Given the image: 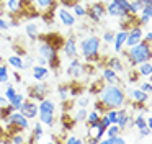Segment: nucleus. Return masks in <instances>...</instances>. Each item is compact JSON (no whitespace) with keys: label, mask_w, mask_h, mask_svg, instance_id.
Returning a JSON list of instances; mask_svg holds the SVG:
<instances>
[{"label":"nucleus","mask_w":152,"mask_h":144,"mask_svg":"<svg viewBox=\"0 0 152 144\" xmlns=\"http://www.w3.org/2000/svg\"><path fill=\"white\" fill-rule=\"evenodd\" d=\"M126 93L119 84H106L98 90V100L102 105L110 110V108H121L126 103Z\"/></svg>","instance_id":"1"},{"label":"nucleus","mask_w":152,"mask_h":144,"mask_svg":"<svg viewBox=\"0 0 152 144\" xmlns=\"http://www.w3.org/2000/svg\"><path fill=\"white\" fill-rule=\"evenodd\" d=\"M124 57L128 59V62L131 65H137L144 61H151L152 57V48H151V43L147 41H139L137 44L131 46V48H126L124 49Z\"/></svg>","instance_id":"2"},{"label":"nucleus","mask_w":152,"mask_h":144,"mask_svg":"<svg viewBox=\"0 0 152 144\" xmlns=\"http://www.w3.org/2000/svg\"><path fill=\"white\" fill-rule=\"evenodd\" d=\"M100 49H102V39L95 35L85 36L79 41V54H82L87 62L98 61Z\"/></svg>","instance_id":"3"},{"label":"nucleus","mask_w":152,"mask_h":144,"mask_svg":"<svg viewBox=\"0 0 152 144\" xmlns=\"http://www.w3.org/2000/svg\"><path fill=\"white\" fill-rule=\"evenodd\" d=\"M38 39H39V44H38V56L43 57L44 61H46V64L49 65L51 69H54V71L57 72V71H59V65H61L59 51H57V49L54 48L49 41H46L43 36H39Z\"/></svg>","instance_id":"4"},{"label":"nucleus","mask_w":152,"mask_h":144,"mask_svg":"<svg viewBox=\"0 0 152 144\" xmlns=\"http://www.w3.org/2000/svg\"><path fill=\"white\" fill-rule=\"evenodd\" d=\"M48 93H49V87L43 80H36V84L28 87V98L34 101H41L43 98L48 97Z\"/></svg>","instance_id":"5"},{"label":"nucleus","mask_w":152,"mask_h":144,"mask_svg":"<svg viewBox=\"0 0 152 144\" xmlns=\"http://www.w3.org/2000/svg\"><path fill=\"white\" fill-rule=\"evenodd\" d=\"M87 16L92 20L93 23H100L106 16V8L103 2H93L87 7Z\"/></svg>","instance_id":"6"},{"label":"nucleus","mask_w":152,"mask_h":144,"mask_svg":"<svg viewBox=\"0 0 152 144\" xmlns=\"http://www.w3.org/2000/svg\"><path fill=\"white\" fill-rule=\"evenodd\" d=\"M142 35H144V29L139 23L132 25L131 28L128 29V36H126V43H124V48H131V46L137 44L139 41H142Z\"/></svg>","instance_id":"7"},{"label":"nucleus","mask_w":152,"mask_h":144,"mask_svg":"<svg viewBox=\"0 0 152 144\" xmlns=\"http://www.w3.org/2000/svg\"><path fill=\"white\" fill-rule=\"evenodd\" d=\"M18 111H20L21 115H25L28 120H34V118L38 116V101L31 100V98H25Z\"/></svg>","instance_id":"8"},{"label":"nucleus","mask_w":152,"mask_h":144,"mask_svg":"<svg viewBox=\"0 0 152 144\" xmlns=\"http://www.w3.org/2000/svg\"><path fill=\"white\" fill-rule=\"evenodd\" d=\"M64 54L67 57H77L79 56V43H77L75 36H69V38H64V43H62V48Z\"/></svg>","instance_id":"9"},{"label":"nucleus","mask_w":152,"mask_h":144,"mask_svg":"<svg viewBox=\"0 0 152 144\" xmlns=\"http://www.w3.org/2000/svg\"><path fill=\"white\" fill-rule=\"evenodd\" d=\"M56 16L59 18V21L62 23L64 26H67V28H70V26L75 25V16H74V13L70 12L69 8H64V7H57L56 8Z\"/></svg>","instance_id":"10"},{"label":"nucleus","mask_w":152,"mask_h":144,"mask_svg":"<svg viewBox=\"0 0 152 144\" xmlns=\"http://www.w3.org/2000/svg\"><path fill=\"white\" fill-rule=\"evenodd\" d=\"M85 74V69H83V64L80 62L79 57H70V62L67 65V75H70L72 79H80Z\"/></svg>","instance_id":"11"},{"label":"nucleus","mask_w":152,"mask_h":144,"mask_svg":"<svg viewBox=\"0 0 152 144\" xmlns=\"http://www.w3.org/2000/svg\"><path fill=\"white\" fill-rule=\"evenodd\" d=\"M105 8H106V15L115 16V18H123V16L131 15V13H126L124 10L121 8V5L118 3V0H108V2L105 3Z\"/></svg>","instance_id":"12"},{"label":"nucleus","mask_w":152,"mask_h":144,"mask_svg":"<svg viewBox=\"0 0 152 144\" xmlns=\"http://www.w3.org/2000/svg\"><path fill=\"white\" fill-rule=\"evenodd\" d=\"M126 36H128V29H121V31L115 33V38H113V48L115 52H121L124 49V43H126Z\"/></svg>","instance_id":"13"},{"label":"nucleus","mask_w":152,"mask_h":144,"mask_svg":"<svg viewBox=\"0 0 152 144\" xmlns=\"http://www.w3.org/2000/svg\"><path fill=\"white\" fill-rule=\"evenodd\" d=\"M54 113L56 111H51V110H38V120L46 126H53L54 121H56V115Z\"/></svg>","instance_id":"14"},{"label":"nucleus","mask_w":152,"mask_h":144,"mask_svg":"<svg viewBox=\"0 0 152 144\" xmlns=\"http://www.w3.org/2000/svg\"><path fill=\"white\" fill-rule=\"evenodd\" d=\"M116 124H118L121 129H124V128H128L129 124H132V118L128 115V111L124 110V108H118V118H116Z\"/></svg>","instance_id":"15"},{"label":"nucleus","mask_w":152,"mask_h":144,"mask_svg":"<svg viewBox=\"0 0 152 144\" xmlns=\"http://www.w3.org/2000/svg\"><path fill=\"white\" fill-rule=\"evenodd\" d=\"M129 98L132 100V103H147L149 100V93L144 90H141V88H132L131 92H129Z\"/></svg>","instance_id":"16"},{"label":"nucleus","mask_w":152,"mask_h":144,"mask_svg":"<svg viewBox=\"0 0 152 144\" xmlns=\"http://www.w3.org/2000/svg\"><path fill=\"white\" fill-rule=\"evenodd\" d=\"M102 77H103V82H105V84H119V82H121L118 72H115L113 69H110V67L103 69Z\"/></svg>","instance_id":"17"},{"label":"nucleus","mask_w":152,"mask_h":144,"mask_svg":"<svg viewBox=\"0 0 152 144\" xmlns=\"http://www.w3.org/2000/svg\"><path fill=\"white\" fill-rule=\"evenodd\" d=\"M33 79L34 80H44V79H48V75H49V67L48 65H41V64H36L33 65Z\"/></svg>","instance_id":"18"},{"label":"nucleus","mask_w":152,"mask_h":144,"mask_svg":"<svg viewBox=\"0 0 152 144\" xmlns=\"http://www.w3.org/2000/svg\"><path fill=\"white\" fill-rule=\"evenodd\" d=\"M152 18V5H144L139 12V25H149Z\"/></svg>","instance_id":"19"},{"label":"nucleus","mask_w":152,"mask_h":144,"mask_svg":"<svg viewBox=\"0 0 152 144\" xmlns=\"http://www.w3.org/2000/svg\"><path fill=\"white\" fill-rule=\"evenodd\" d=\"M25 33H26L28 39L38 41V38H39V26H38L36 23L30 21V23H26V26H25Z\"/></svg>","instance_id":"20"},{"label":"nucleus","mask_w":152,"mask_h":144,"mask_svg":"<svg viewBox=\"0 0 152 144\" xmlns=\"http://www.w3.org/2000/svg\"><path fill=\"white\" fill-rule=\"evenodd\" d=\"M43 126H44V124L41 123V121H38V123L33 124V133H31V137L28 139L30 143H36V141H41V137H43L44 133H46Z\"/></svg>","instance_id":"21"},{"label":"nucleus","mask_w":152,"mask_h":144,"mask_svg":"<svg viewBox=\"0 0 152 144\" xmlns=\"http://www.w3.org/2000/svg\"><path fill=\"white\" fill-rule=\"evenodd\" d=\"M46 41H49L51 44L54 46V48L59 51L61 48H62V43H64V36H61L59 33H49V35H46V36H43Z\"/></svg>","instance_id":"22"},{"label":"nucleus","mask_w":152,"mask_h":144,"mask_svg":"<svg viewBox=\"0 0 152 144\" xmlns=\"http://www.w3.org/2000/svg\"><path fill=\"white\" fill-rule=\"evenodd\" d=\"M7 64L10 65V67H13L15 71H23V57H21L20 54H12L7 57Z\"/></svg>","instance_id":"23"},{"label":"nucleus","mask_w":152,"mask_h":144,"mask_svg":"<svg viewBox=\"0 0 152 144\" xmlns=\"http://www.w3.org/2000/svg\"><path fill=\"white\" fill-rule=\"evenodd\" d=\"M137 74L141 75V77H151L152 75V62L151 61H144L141 62V64H137Z\"/></svg>","instance_id":"24"},{"label":"nucleus","mask_w":152,"mask_h":144,"mask_svg":"<svg viewBox=\"0 0 152 144\" xmlns=\"http://www.w3.org/2000/svg\"><path fill=\"white\" fill-rule=\"evenodd\" d=\"M34 5L39 12H44V10H49V8H56L57 2L56 0H34Z\"/></svg>","instance_id":"25"},{"label":"nucleus","mask_w":152,"mask_h":144,"mask_svg":"<svg viewBox=\"0 0 152 144\" xmlns=\"http://www.w3.org/2000/svg\"><path fill=\"white\" fill-rule=\"evenodd\" d=\"M106 67L113 69V71H115V72H118V74H119V72H123V71H124V65H123V61H121L119 57H116V56H115V57H110V59H108V64H106Z\"/></svg>","instance_id":"26"},{"label":"nucleus","mask_w":152,"mask_h":144,"mask_svg":"<svg viewBox=\"0 0 152 144\" xmlns=\"http://www.w3.org/2000/svg\"><path fill=\"white\" fill-rule=\"evenodd\" d=\"M87 113H88V110H87V107H79L75 111H74V115H72V118H74V121L75 123H83L85 121V118H87Z\"/></svg>","instance_id":"27"},{"label":"nucleus","mask_w":152,"mask_h":144,"mask_svg":"<svg viewBox=\"0 0 152 144\" xmlns=\"http://www.w3.org/2000/svg\"><path fill=\"white\" fill-rule=\"evenodd\" d=\"M72 13L75 18H83V16H87V7L82 5L80 2H75L72 5Z\"/></svg>","instance_id":"28"},{"label":"nucleus","mask_w":152,"mask_h":144,"mask_svg":"<svg viewBox=\"0 0 152 144\" xmlns=\"http://www.w3.org/2000/svg\"><path fill=\"white\" fill-rule=\"evenodd\" d=\"M5 7L8 8V12H10L12 15H15V13H21L20 0H5Z\"/></svg>","instance_id":"29"},{"label":"nucleus","mask_w":152,"mask_h":144,"mask_svg":"<svg viewBox=\"0 0 152 144\" xmlns=\"http://www.w3.org/2000/svg\"><path fill=\"white\" fill-rule=\"evenodd\" d=\"M61 123H62V129H72V128L75 126V121H74L72 115H69L67 111H64V115H62V120H61Z\"/></svg>","instance_id":"30"},{"label":"nucleus","mask_w":152,"mask_h":144,"mask_svg":"<svg viewBox=\"0 0 152 144\" xmlns=\"http://www.w3.org/2000/svg\"><path fill=\"white\" fill-rule=\"evenodd\" d=\"M23 100H25V95L20 93V92H17V93H15V97L12 98L10 101H8V105H10L13 110H20V107H21V103H23Z\"/></svg>","instance_id":"31"},{"label":"nucleus","mask_w":152,"mask_h":144,"mask_svg":"<svg viewBox=\"0 0 152 144\" xmlns=\"http://www.w3.org/2000/svg\"><path fill=\"white\" fill-rule=\"evenodd\" d=\"M57 95H59V100L61 101H66L70 98V92H69V85L62 84L57 87Z\"/></svg>","instance_id":"32"},{"label":"nucleus","mask_w":152,"mask_h":144,"mask_svg":"<svg viewBox=\"0 0 152 144\" xmlns=\"http://www.w3.org/2000/svg\"><path fill=\"white\" fill-rule=\"evenodd\" d=\"M132 126H136L137 129H139V128L147 126V124H145V113L139 111V113L136 115V118H132Z\"/></svg>","instance_id":"33"},{"label":"nucleus","mask_w":152,"mask_h":144,"mask_svg":"<svg viewBox=\"0 0 152 144\" xmlns=\"http://www.w3.org/2000/svg\"><path fill=\"white\" fill-rule=\"evenodd\" d=\"M121 133H123V129H121V128H119L116 123H111V124H110V126L105 129V134H106L108 137H111V136H118V134H121Z\"/></svg>","instance_id":"34"},{"label":"nucleus","mask_w":152,"mask_h":144,"mask_svg":"<svg viewBox=\"0 0 152 144\" xmlns=\"http://www.w3.org/2000/svg\"><path fill=\"white\" fill-rule=\"evenodd\" d=\"M98 120H100V113L93 110V111H88V113H87L85 123H87V126H92V124H95Z\"/></svg>","instance_id":"35"},{"label":"nucleus","mask_w":152,"mask_h":144,"mask_svg":"<svg viewBox=\"0 0 152 144\" xmlns=\"http://www.w3.org/2000/svg\"><path fill=\"white\" fill-rule=\"evenodd\" d=\"M100 143H103V144H124V137L121 134H118V136H111V137H106V139H100Z\"/></svg>","instance_id":"36"},{"label":"nucleus","mask_w":152,"mask_h":144,"mask_svg":"<svg viewBox=\"0 0 152 144\" xmlns=\"http://www.w3.org/2000/svg\"><path fill=\"white\" fill-rule=\"evenodd\" d=\"M10 80V72H8V67L4 64H0V84H7Z\"/></svg>","instance_id":"37"},{"label":"nucleus","mask_w":152,"mask_h":144,"mask_svg":"<svg viewBox=\"0 0 152 144\" xmlns=\"http://www.w3.org/2000/svg\"><path fill=\"white\" fill-rule=\"evenodd\" d=\"M142 7L144 5L141 3V0H132V2H129V13L131 15H137Z\"/></svg>","instance_id":"38"},{"label":"nucleus","mask_w":152,"mask_h":144,"mask_svg":"<svg viewBox=\"0 0 152 144\" xmlns=\"http://www.w3.org/2000/svg\"><path fill=\"white\" fill-rule=\"evenodd\" d=\"M83 90V87L80 84H77V82H72V84L69 85V92H70V98L72 97H77V95H80Z\"/></svg>","instance_id":"39"},{"label":"nucleus","mask_w":152,"mask_h":144,"mask_svg":"<svg viewBox=\"0 0 152 144\" xmlns=\"http://www.w3.org/2000/svg\"><path fill=\"white\" fill-rule=\"evenodd\" d=\"M25 136L21 134V131H18V133H13V134H10L8 136V143H15V144H18V143H25Z\"/></svg>","instance_id":"40"},{"label":"nucleus","mask_w":152,"mask_h":144,"mask_svg":"<svg viewBox=\"0 0 152 144\" xmlns=\"http://www.w3.org/2000/svg\"><path fill=\"white\" fill-rule=\"evenodd\" d=\"M15 93H17V88H15L12 84H7V90H5V95H4V97L7 98V101H10L12 98L15 97Z\"/></svg>","instance_id":"41"},{"label":"nucleus","mask_w":152,"mask_h":144,"mask_svg":"<svg viewBox=\"0 0 152 144\" xmlns=\"http://www.w3.org/2000/svg\"><path fill=\"white\" fill-rule=\"evenodd\" d=\"M88 103H90V98H88V95H80L79 97V100H77V107H88Z\"/></svg>","instance_id":"42"},{"label":"nucleus","mask_w":152,"mask_h":144,"mask_svg":"<svg viewBox=\"0 0 152 144\" xmlns=\"http://www.w3.org/2000/svg\"><path fill=\"white\" fill-rule=\"evenodd\" d=\"M113 38H115V33H113V31H105V33H103V36H102V41H105L106 44H111Z\"/></svg>","instance_id":"43"},{"label":"nucleus","mask_w":152,"mask_h":144,"mask_svg":"<svg viewBox=\"0 0 152 144\" xmlns=\"http://www.w3.org/2000/svg\"><path fill=\"white\" fill-rule=\"evenodd\" d=\"M66 143L67 144H82V143H85V141L82 139V137H77V136H69V137H66Z\"/></svg>","instance_id":"44"},{"label":"nucleus","mask_w":152,"mask_h":144,"mask_svg":"<svg viewBox=\"0 0 152 144\" xmlns=\"http://www.w3.org/2000/svg\"><path fill=\"white\" fill-rule=\"evenodd\" d=\"M139 136L141 137H149L151 136V133H152V128H149V126H144V128H139Z\"/></svg>","instance_id":"45"},{"label":"nucleus","mask_w":152,"mask_h":144,"mask_svg":"<svg viewBox=\"0 0 152 144\" xmlns=\"http://www.w3.org/2000/svg\"><path fill=\"white\" fill-rule=\"evenodd\" d=\"M10 25H8V20H5L4 16L0 15V31H8Z\"/></svg>","instance_id":"46"},{"label":"nucleus","mask_w":152,"mask_h":144,"mask_svg":"<svg viewBox=\"0 0 152 144\" xmlns=\"http://www.w3.org/2000/svg\"><path fill=\"white\" fill-rule=\"evenodd\" d=\"M139 88H141V90H144V92H147V93H151L152 92V84L151 82H141V85H139Z\"/></svg>","instance_id":"47"},{"label":"nucleus","mask_w":152,"mask_h":144,"mask_svg":"<svg viewBox=\"0 0 152 144\" xmlns=\"http://www.w3.org/2000/svg\"><path fill=\"white\" fill-rule=\"evenodd\" d=\"M93 110H95V111H98L100 115H103V113L106 111V108L102 105V101H100V100H96V101H95V105H93Z\"/></svg>","instance_id":"48"},{"label":"nucleus","mask_w":152,"mask_h":144,"mask_svg":"<svg viewBox=\"0 0 152 144\" xmlns=\"http://www.w3.org/2000/svg\"><path fill=\"white\" fill-rule=\"evenodd\" d=\"M33 57H31V56H26V57L23 59V67L25 69H28V67H31V65H33Z\"/></svg>","instance_id":"49"},{"label":"nucleus","mask_w":152,"mask_h":144,"mask_svg":"<svg viewBox=\"0 0 152 144\" xmlns=\"http://www.w3.org/2000/svg\"><path fill=\"white\" fill-rule=\"evenodd\" d=\"M142 39H144V41H147V43H152V31H151V29H147V31L142 35Z\"/></svg>","instance_id":"50"},{"label":"nucleus","mask_w":152,"mask_h":144,"mask_svg":"<svg viewBox=\"0 0 152 144\" xmlns=\"http://www.w3.org/2000/svg\"><path fill=\"white\" fill-rule=\"evenodd\" d=\"M139 77H141V75L137 74V71H132L131 74H129V82H137Z\"/></svg>","instance_id":"51"},{"label":"nucleus","mask_w":152,"mask_h":144,"mask_svg":"<svg viewBox=\"0 0 152 144\" xmlns=\"http://www.w3.org/2000/svg\"><path fill=\"white\" fill-rule=\"evenodd\" d=\"M5 105H8L7 98H5V97H2V95H0V107H5Z\"/></svg>","instance_id":"52"},{"label":"nucleus","mask_w":152,"mask_h":144,"mask_svg":"<svg viewBox=\"0 0 152 144\" xmlns=\"http://www.w3.org/2000/svg\"><path fill=\"white\" fill-rule=\"evenodd\" d=\"M38 64H41V65H48V64H46V61H44L43 57H39V56H38Z\"/></svg>","instance_id":"53"},{"label":"nucleus","mask_w":152,"mask_h":144,"mask_svg":"<svg viewBox=\"0 0 152 144\" xmlns=\"http://www.w3.org/2000/svg\"><path fill=\"white\" fill-rule=\"evenodd\" d=\"M142 5H152V0H141Z\"/></svg>","instance_id":"54"},{"label":"nucleus","mask_w":152,"mask_h":144,"mask_svg":"<svg viewBox=\"0 0 152 144\" xmlns=\"http://www.w3.org/2000/svg\"><path fill=\"white\" fill-rule=\"evenodd\" d=\"M15 82H18V84L21 82V77H20V74H18V72L15 74Z\"/></svg>","instance_id":"55"}]
</instances>
